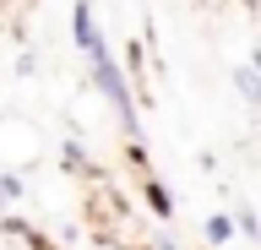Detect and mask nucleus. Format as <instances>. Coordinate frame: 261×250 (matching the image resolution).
Here are the masks:
<instances>
[{"instance_id": "obj_1", "label": "nucleus", "mask_w": 261, "mask_h": 250, "mask_svg": "<svg viewBox=\"0 0 261 250\" xmlns=\"http://www.w3.org/2000/svg\"><path fill=\"white\" fill-rule=\"evenodd\" d=\"M71 33H76L82 54H87V71H93V82L103 87V98L114 103V115L125 120V136H142V125H136V103H130V87H125V76H120V66H114V54H109V44H103V33H98L93 6H87V0L71 11Z\"/></svg>"}, {"instance_id": "obj_2", "label": "nucleus", "mask_w": 261, "mask_h": 250, "mask_svg": "<svg viewBox=\"0 0 261 250\" xmlns=\"http://www.w3.org/2000/svg\"><path fill=\"white\" fill-rule=\"evenodd\" d=\"M234 82H240V93L250 103H261V71H234Z\"/></svg>"}, {"instance_id": "obj_4", "label": "nucleus", "mask_w": 261, "mask_h": 250, "mask_svg": "<svg viewBox=\"0 0 261 250\" xmlns=\"http://www.w3.org/2000/svg\"><path fill=\"white\" fill-rule=\"evenodd\" d=\"M228 234H234V223H228V217H212V223H207V239H212V245H223Z\"/></svg>"}, {"instance_id": "obj_3", "label": "nucleus", "mask_w": 261, "mask_h": 250, "mask_svg": "<svg viewBox=\"0 0 261 250\" xmlns=\"http://www.w3.org/2000/svg\"><path fill=\"white\" fill-rule=\"evenodd\" d=\"M147 201H152V207H158L163 217H174V201H169V190H163L158 180H147Z\"/></svg>"}]
</instances>
